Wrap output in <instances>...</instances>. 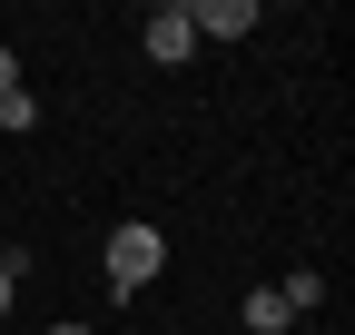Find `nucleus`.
Masks as SVG:
<instances>
[{"mask_svg": "<svg viewBox=\"0 0 355 335\" xmlns=\"http://www.w3.org/2000/svg\"><path fill=\"white\" fill-rule=\"evenodd\" d=\"M168 266V237L148 227V217H128V227H109V286L119 296H139V286Z\"/></svg>", "mask_w": 355, "mask_h": 335, "instance_id": "f257e3e1", "label": "nucleus"}, {"mask_svg": "<svg viewBox=\"0 0 355 335\" xmlns=\"http://www.w3.org/2000/svg\"><path fill=\"white\" fill-rule=\"evenodd\" d=\"M0 129H10V138H30V129H40V109H30V89H10V99H0Z\"/></svg>", "mask_w": 355, "mask_h": 335, "instance_id": "39448f33", "label": "nucleus"}, {"mask_svg": "<svg viewBox=\"0 0 355 335\" xmlns=\"http://www.w3.org/2000/svg\"><path fill=\"white\" fill-rule=\"evenodd\" d=\"M139 39H148V60H158V69H178V60H198V30H188V0H168V10H148V30H139Z\"/></svg>", "mask_w": 355, "mask_h": 335, "instance_id": "f03ea898", "label": "nucleus"}, {"mask_svg": "<svg viewBox=\"0 0 355 335\" xmlns=\"http://www.w3.org/2000/svg\"><path fill=\"white\" fill-rule=\"evenodd\" d=\"M10 286H20V257H0V316H10Z\"/></svg>", "mask_w": 355, "mask_h": 335, "instance_id": "423d86ee", "label": "nucleus"}, {"mask_svg": "<svg viewBox=\"0 0 355 335\" xmlns=\"http://www.w3.org/2000/svg\"><path fill=\"white\" fill-rule=\"evenodd\" d=\"M188 30L198 39H247L257 30V0H188Z\"/></svg>", "mask_w": 355, "mask_h": 335, "instance_id": "7ed1b4c3", "label": "nucleus"}, {"mask_svg": "<svg viewBox=\"0 0 355 335\" xmlns=\"http://www.w3.org/2000/svg\"><path fill=\"white\" fill-rule=\"evenodd\" d=\"M10 89H20V60H10V50H0V99H10Z\"/></svg>", "mask_w": 355, "mask_h": 335, "instance_id": "0eeeda50", "label": "nucleus"}, {"mask_svg": "<svg viewBox=\"0 0 355 335\" xmlns=\"http://www.w3.org/2000/svg\"><path fill=\"white\" fill-rule=\"evenodd\" d=\"M50 335H89V325H50Z\"/></svg>", "mask_w": 355, "mask_h": 335, "instance_id": "6e6552de", "label": "nucleus"}, {"mask_svg": "<svg viewBox=\"0 0 355 335\" xmlns=\"http://www.w3.org/2000/svg\"><path fill=\"white\" fill-rule=\"evenodd\" d=\"M296 325V296H286V286H257V296H247V335H286Z\"/></svg>", "mask_w": 355, "mask_h": 335, "instance_id": "20e7f679", "label": "nucleus"}]
</instances>
